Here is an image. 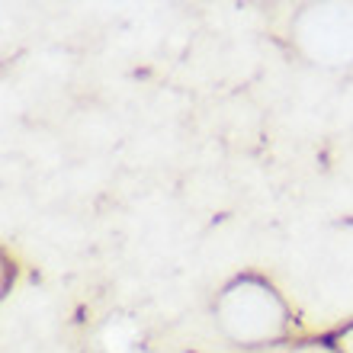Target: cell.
<instances>
[{"instance_id": "6da1fadb", "label": "cell", "mask_w": 353, "mask_h": 353, "mask_svg": "<svg viewBox=\"0 0 353 353\" xmlns=\"http://www.w3.org/2000/svg\"><path fill=\"white\" fill-rule=\"evenodd\" d=\"M215 321L234 344L257 347L286 334L289 308L267 279L241 276L222 289L215 299Z\"/></svg>"}, {"instance_id": "3957f363", "label": "cell", "mask_w": 353, "mask_h": 353, "mask_svg": "<svg viewBox=\"0 0 353 353\" xmlns=\"http://www.w3.org/2000/svg\"><path fill=\"white\" fill-rule=\"evenodd\" d=\"M334 350L337 353H353V325L344 327V331L334 337Z\"/></svg>"}, {"instance_id": "7a4b0ae2", "label": "cell", "mask_w": 353, "mask_h": 353, "mask_svg": "<svg viewBox=\"0 0 353 353\" xmlns=\"http://www.w3.org/2000/svg\"><path fill=\"white\" fill-rule=\"evenodd\" d=\"M292 39L315 65H350L353 61V7L350 3H315L292 23Z\"/></svg>"}]
</instances>
